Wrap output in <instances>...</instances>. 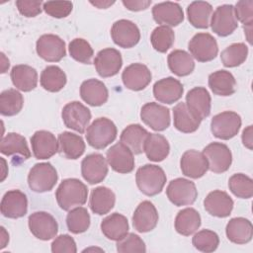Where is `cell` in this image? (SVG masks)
<instances>
[{
	"instance_id": "56",
	"label": "cell",
	"mask_w": 253,
	"mask_h": 253,
	"mask_svg": "<svg viewBox=\"0 0 253 253\" xmlns=\"http://www.w3.org/2000/svg\"><path fill=\"white\" fill-rule=\"evenodd\" d=\"M90 3L94 6H96L99 9H107L110 6H112L115 1H102V0H98V1H90Z\"/></svg>"
},
{
	"instance_id": "60",
	"label": "cell",
	"mask_w": 253,
	"mask_h": 253,
	"mask_svg": "<svg viewBox=\"0 0 253 253\" xmlns=\"http://www.w3.org/2000/svg\"><path fill=\"white\" fill-rule=\"evenodd\" d=\"M243 29H244V33L246 35V38H247V41L249 42V43L252 42L251 41V32H252V25H248V26H243Z\"/></svg>"
},
{
	"instance_id": "33",
	"label": "cell",
	"mask_w": 253,
	"mask_h": 253,
	"mask_svg": "<svg viewBox=\"0 0 253 253\" xmlns=\"http://www.w3.org/2000/svg\"><path fill=\"white\" fill-rule=\"evenodd\" d=\"M174 126L181 132L191 133L196 131L200 125L201 120L197 118L187 107L186 103H178L173 109Z\"/></svg>"
},
{
	"instance_id": "47",
	"label": "cell",
	"mask_w": 253,
	"mask_h": 253,
	"mask_svg": "<svg viewBox=\"0 0 253 253\" xmlns=\"http://www.w3.org/2000/svg\"><path fill=\"white\" fill-rule=\"evenodd\" d=\"M192 243L199 251L210 253L215 251L218 247L219 237L212 230L202 229L193 236Z\"/></svg>"
},
{
	"instance_id": "18",
	"label": "cell",
	"mask_w": 253,
	"mask_h": 253,
	"mask_svg": "<svg viewBox=\"0 0 253 253\" xmlns=\"http://www.w3.org/2000/svg\"><path fill=\"white\" fill-rule=\"evenodd\" d=\"M1 213L8 218H19L28 211V199L20 190H10L1 200Z\"/></svg>"
},
{
	"instance_id": "58",
	"label": "cell",
	"mask_w": 253,
	"mask_h": 253,
	"mask_svg": "<svg viewBox=\"0 0 253 253\" xmlns=\"http://www.w3.org/2000/svg\"><path fill=\"white\" fill-rule=\"evenodd\" d=\"M1 73H5L7 71V69L9 68V59L5 56V54L3 52H1Z\"/></svg>"
},
{
	"instance_id": "23",
	"label": "cell",
	"mask_w": 253,
	"mask_h": 253,
	"mask_svg": "<svg viewBox=\"0 0 253 253\" xmlns=\"http://www.w3.org/2000/svg\"><path fill=\"white\" fill-rule=\"evenodd\" d=\"M184 92L182 83L174 77H166L156 81L153 85L154 98L164 104H173L181 99Z\"/></svg>"
},
{
	"instance_id": "3",
	"label": "cell",
	"mask_w": 253,
	"mask_h": 253,
	"mask_svg": "<svg viewBox=\"0 0 253 253\" xmlns=\"http://www.w3.org/2000/svg\"><path fill=\"white\" fill-rule=\"evenodd\" d=\"M117 126L108 118H98L87 127L86 139L95 149H103L111 144L117 137Z\"/></svg>"
},
{
	"instance_id": "42",
	"label": "cell",
	"mask_w": 253,
	"mask_h": 253,
	"mask_svg": "<svg viewBox=\"0 0 253 253\" xmlns=\"http://www.w3.org/2000/svg\"><path fill=\"white\" fill-rule=\"evenodd\" d=\"M24 106L23 95L16 89H7L0 94V113L12 117L20 113Z\"/></svg>"
},
{
	"instance_id": "32",
	"label": "cell",
	"mask_w": 253,
	"mask_h": 253,
	"mask_svg": "<svg viewBox=\"0 0 253 253\" xmlns=\"http://www.w3.org/2000/svg\"><path fill=\"white\" fill-rule=\"evenodd\" d=\"M149 132L138 124L127 126L120 135V141L128 147L133 154L143 152L144 142Z\"/></svg>"
},
{
	"instance_id": "27",
	"label": "cell",
	"mask_w": 253,
	"mask_h": 253,
	"mask_svg": "<svg viewBox=\"0 0 253 253\" xmlns=\"http://www.w3.org/2000/svg\"><path fill=\"white\" fill-rule=\"evenodd\" d=\"M80 96L88 105L98 107L107 102L109 92L106 85L102 81L91 78L82 82L80 86Z\"/></svg>"
},
{
	"instance_id": "22",
	"label": "cell",
	"mask_w": 253,
	"mask_h": 253,
	"mask_svg": "<svg viewBox=\"0 0 253 253\" xmlns=\"http://www.w3.org/2000/svg\"><path fill=\"white\" fill-rule=\"evenodd\" d=\"M151 78L150 70L142 63H132L126 66L122 74L124 85L132 91L143 90L150 83Z\"/></svg>"
},
{
	"instance_id": "17",
	"label": "cell",
	"mask_w": 253,
	"mask_h": 253,
	"mask_svg": "<svg viewBox=\"0 0 253 253\" xmlns=\"http://www.w3.org/2000/svg\"><path fill=\"white\" fill-rule=\"evenodd\" d=\"M81 174L89 184H98L108 174V162L100 153L89 154L81 162Z\"/></svg>"
},
{
	"instance_id": "30",
	"label": "cell",
	"mask_w": 253,
	"mask_h": 253,
	"mask_svg": "<svg viewBox=\"0 0 253 253\" xmlns=\"http://www.w3.org/2000/svg\"><path fill=\"white\" fill-rule=\"evenodd\" d=\"M10 76L13 85L23 92H30L38 85L37 70L27 64L15 65L11 70Z\"/></svg>"
},
{
	"instance_id": "46",
	"label": "cell",
	"mask_w": 253,
	"mask_h": 253,
	"mask_svg": "<svg viewBox=\"0 0 253 253\" xmlns=\"http://www.w3.org/2000/svg\"><path fill=\"white\" fill-rule=\"evenodd\" d=\"M228 187L237 198L250 199L253 196V181L245 174H233L228 180Z\"/></svg>"
},
{
	"instance_id": "16",
	"label": "cell",
	"mask_w": 253,
	"mask_h": 253,
	"mask_svg": "<svg viewBox=\"0 0 253 253\" xmlns=\"http://www.w3.org/2000/svg\"><path fill=\"white\" fill-rule=\"evenodd\" d=\"M94 65L98 74L103 77H112L119 73L123 65L121 52L112 47L100 50L94 59Z\"/></svg>"
},
{
	"instance_id": "20",
	"label": "cell",
	"mask_w": 253,
	"mask_h": 253,
	"mask_svg": "<svg viewBox=\"0 0 253 253\" xmlns=\"http://www.w3.org/2000/svg\"><path fill=\"white\" fill-rule=\"evenodd\" d=\"M31 144L37 159H48L58 152V140L47 130H37L31 137Z\"/></svg>"
},
{
	"instance_id": "52",
	"label": "cell",
	"mask_w": 253,
	"mask_h": 253,
	"mask_svg": "<svg viewBox=\"0 0 253 253\" xmlns=\"http://www.w3.org/2000/svg\"><path fill=\"white\" fill-rule=\"evenodd\" d=\"M53 253H76L77 247L75 240L68 234L58 235L51 243Z\"/></svg>"
},
{
	"instance_id": "49",
	"label": "cell",
	"mask_w": 253,
	"mask_h": 253,
	"mask_svg": "<svg viewBox=\"0 0 253 253\" xmlns=\"http://www.w3.org/2000/svg\"><path fill=\"white\" fill-rule=\"evenodd\" d=\"M117 251L120 253H144L146 247L144 241L137 234L126 233L122 239L117 241Z\"/></svg>"
},
{
	"instance_id": "37",
	"label": "cell",
	"mask_w": 253,
	"mask_h": 253,
	"mask_svg": "<svg viewBox=\"0 0 253 253\" xmlns=\"http://www.w3.org/2000/svg\"><path fill=\"white\" fill-rule=\"evenodd\" d=\"M143 151L150 161L160 162L168 156L170 145L166 137L162 134L149 133L145 139Z\"/></svg>"
},
{
	"instance_id": "41",
	"label": "cell",
	"mask_w": 253,
	"mask_h": 253,
	"mask_svg": "<svg viewBox=\"0 0 253 253\" xmlns=\"http://www.w3.org/2000/svg\"><path fill=\"white\" fill-rule=\"evenodd\" d=\"M40 82L44 90L48 92H58L66 84V75L60 67L49 65L42 71Z\"/></svg>"
},
{
	"instance_id": "29",
	"label": "cell",
	"mask_w": 253,
	"mask_h": 253,
	"mask_svg": "<svg viewBox=\"0 0 253 253\" xmlns=\"http://www.w3.org/2000/svg\"><path fill=\"white\" fill-rule=\"evenodd\" d=\"M58 152L66 159H77L85 151L83 138L70 131H63L58 134Z\"/></svg>"
},
{
	"instance_id": "31",
	"label": "cell",
	"mask_w": 253,
	"mask_h": 253,
	"mask_svg": "<svg viewBox=\"0 0 253 253\" xmlns=\"http://www.w3.org/2000/svg\"><path fill=\"white\" fill-rule=\"evenodd\" d=\"M115 203L116 196L111 189L100 186L92 190L89 206L94 213L103 215L110 212L111 210L114 208Z\"/></svg>"
},
{
	"instance_id": "28",
	"label": "cell",
	"mask_w": 253,
	"mask_h": 253,
	"mask_svg": "<svg viewBox=\"0 0 253 253\" xmlns=\"http://www.w3.org/2000/svg\"><path fill=\"white\" fill-rule=\"evenodd\" d=\"M226 237L235 244H246L253 236V226L249 219L245 217L231 218L225 227Z\"/></svg>"
},
{
	"instance_id": "1",
	"label": "cell",
	"mask_w": 253,
	"mask_h": 253,
	"mask_svg": "<svg viewBox=\"0 0 253 253\" xmlns=\"http://www.w3.org/2000/svg\"><path fill=\"white\" fill-rule=\"evenodd\" d=\"M88 197L87 186L76 178L64 179L56 189L55 198L63 211L83 206Z\"/></svg>"
},
{
	"instance_id": "19",
	"label": "cell",
	"mask_w": 253,
	"mask_h": 253,
	"mask_svg": "<svg viewBox=\"0 0 253 253\" xmlns=\"http://www.w3.org/2000/svg\"><path fill=\"white\" fill-rule=\"evenodd\" d=\"M154 21L161 26L176 27L184 20V12L178 3L166 1L157 3L152 8Z\"/></svg>"
},
{
	"instance_id": "5",
	"label": "cell",
	"mask_w": 253,
	"mask_h": 253,
	"mask_svg": "<svg viewBox=\"0 0 253 253\" xmlns=\"http://www.w3.org/2000/svg\"><path fill=\"white\" fill-rule=\"evenodd\" d=\"M166 195L169 201L177 207L193 205L198 197L194 182L185 178H176L169 182Z\"/></svg>"
},
{
	"instance_id": "4",
	"label": "cell",
	"mask_w": 253,
	"mask_h": 253,
	"mask_svg": "<svg viewBox=\"0 0 253 253\" xmlns=\"http://www.w3.org/2000/svg\"><path fill=\"white\" fill-rule=\"evenodd\" d=\"M58 179L55 168L48 162L35 164L28 175V185L36 193L50 191Z\"/></svg>"
},
{
	"instance_id": "14",
	"label": "cell",
	"mask_w": 253,
	"mask_h": 253,
	"mask_svg": "<svg viewBox=\"0 0 253 253\" xmlns=\"http://www.w3.org/2000/svg\"><path fill=\"white\" fill-rule=\"evenodd\" d=\"M140 119L153 130L162 131L170 126V110L154 102L146 103L140 110Z\"/></svg>"
},
{
	"instance_id": "57",
	"label": "cell",
	"mask_w": 253,
	"mask_h": 253,
	"mask_svg": "<svg viewBox=\"0 0 253 253\" xmlns=\"http://www.w3.org/2000/svg\"><path fill=\"white\" fill-rule=\"evenodd\" d=\"M1 249H3L9 242V234L3 226H1Z\"/></svg>"
},
{
	"instance_id": "59",
	"label": "cell",
	"mask_w": 253,
	"mask_h": 253,
	"mask_svg": "<svg viewBox=\"0 0 253 253\" xmlns=\"http://www.w3.org/2000/svg\"><path fill=\"white\" fill-rule=\"evenodd\" d=\"M1 163H2V175H1V182H3L8 174V170H7V165H6V161L3 157H0Z\"/></svg>"
},
{
	"instance_id": "26",
	"label": "cell",
	"mask_w": 253,
	"mask_h": 253,
	"mask_svg": "<svg viewBox=\"0 0 253 253\" xmlns=\"http://www.w3.org/2000/svg\"><path fill=\"white\" fill-rule=\"evenodd\" d=\"M233 200L230 196L221 190H214L204 200L205 210L212 216L226 217L233 209Z\"/></svg>"
},
{
	"instance_id": "11",
	"label": "cell",
	"mask_w": 253,
	"mask_h": 253,
	"mask_svg": "<svg viewBox=\"0 0 253 253\" xmlns=\"http://www.w3.org/2000/svg\"><path fill=\"white\" fill-rule=\"evenodd\" d=\"M32 234L41 240H50L57 234L56 219L46 211H35L28 218Z\"/></svg>"
},
{
	"instance_id": "55",
	"label": "cell",
	"mask_w": 253,
	"mask_h": 253,
	"mask_svg": "<svg viewBox=\"0 0 253 253\" xmlns=\"http://www.w3.org/2000/svg\"><path fill=\"white\" fill-rule=\"evenodd\" d=\"M252 133H253L252 126H248L246 128H244V130L242 132V136H241L243 145L250 150L252 149V143H253V139H252L253 134Z\"/></svg>"
},
{
	"instance_id": "50",
	"label": "cell",
	"mask_w": 253,
	"mask_h": 253,
	"mask_svg": "<svg viewBox=\"0 0 253 253\" xmlns=\"http://www.w3.org/2000/svg\"><path fill=\"white\" fill-rule=\"evenodd\" d=\"M72 8L73 4L70 1H46L42 5V9L47 15L57 19L67 17Z\"/></svg>"
},
{
	"instance_id": "7",
	"label": "cell",
	"mask_w": 253,
	"mask_h": 253,
	"mask_svg": "<svg viewBox=\"0 0 253 253\" xmlns=\"http://www.w3.org/2000/svg\"><path fill=\"white\" fill-rule=\"evenodd\" d=\"M61 118L66 127L79 133H84L91 120L90 110L78 101L66 104L61 112Z\"/></svg>"
},
{
	"instance_id": "53",
	"label": "cell",
	"mask_w": 253,
	"mask_h": 253,
	"mask_svg": "<svg viewBox=\"0 0 253 253\" xmlns=\"http://www.w3.org/2000/svg\"><path fill=\"white\" fill-rule=\"evenodd\" d=\"M42 5H43V2L42 1H28V0L16 1V6L20 14L28 18L36 17L39 14H41Z\"/></svg>"
},
{
	"instance_id": "6",
	"label": "cell",
	"mask_w": 253,
	"mask_h": 253,
	"mask_svg": "<svg viewBox=\"0 0 253 253\" xmlns=\"http://www.w3.org/2000/svg\"><path fill=\"white\" fill-rule=\"evenodd\" d=\"M241 123V118L237 113L225 111L213 116L211 122V130L215 137L228 140L238 133Z\"/></svg>"
},
{
	"instance_id": "44",
	"label": "cell",
	"mask_w": 253,
	"mask_h": 253,
	"mask_svg": "<svg viewBox=\"0 0 253 253\" xmlns=\"http://www.w3.org/2000/svg\"><path fill=\"white\" fill-rule=\"evenodd\" d=\"M66 225L68 230L74 234L85 232L90 226L88 211L81 206L70 210L66 216Z\"/></svg>"
},
{
	"instance_id": "54",
	"label": "cell",
	"mask_w": 253,
	"mask_h": 253,
	"mask_svg": "<svg viewBox=\"0 0 253 253\" xmlns=\"http://www.w3.org/2000/svg\"><path fill=\"white\" fill-rule=\"evenodd\" d=\"M151 4L150 0H123V5L129 11H142Z\"/></svg>"
},
{
	"instance_id": "39",
	"label": "cell",
	"mask_w": 253,
	"mask_h": 253,
	"mask_svg": "<svg viewBox=\"0 0 253 253\" xmlns=\"http://www.w3.org/2000/svg\"><path fill=\"white\" fill-rule=\"evenodd\" d=\"M201 225V215L193 208L180 211L175 217V229L179 234L189 236L195 233Z\"/></svg>"
},
{
	"instance_id": "51",
	"label": "cell",
	"mask_w": 253,
	"mask_h": 253,
	"mask_svg": "<svg viewBox=\"0 0 253 253\" xmlns=\"http://www.w3.org/2000/svg\"><path fill=\"white\" fill-rule=\"evenodd\" d=\"M235 17L240 21L243 26L253 24V1L252 0H241L235 4L234 7Z\"/></svg>"
},
{
	"instance_id": "15",
	"label": "cell",
	"mask_w": 253,
	"mask_h": 253,
	"mask_svg": "<svg viewBox=\"0 0 253 253\" xmlns=\"http://www.w3.org/2000/svg\"><path fill=\"white\" fill-rule=\"evenodd\" d=\"M106 159L111 168L121 174L130 173L134 168L133 153L121 141L108 149Z\"/></svg>"
},
{
	"instance_id": "35",
	"label": "cell",
	"mask_w": 253,
	"mask_h": 253,
	"mask_svg": "<svg viewBox=\"0 0 253 253\" xmlns=\"http://www.w3.org/2000/svg\"><path fill=\"white\" fill-rule=\"evenodd\" d=\"M101 230L108 239L118 241L128 232V221L125 215L114 212L102 220Z\"/></svg>"
},
{
	"instance_id": "25",
	"label": "cell",
	"mask_w": 253,
	"mask_h": 253,
	"mask_svg": "<svg viewBox=\"0 0 253 253\" xmlns=\"http://www.w3.org/2000/svg\"><path fill=\"white\" fill-rule=\"evenodd\" d=\"M186 105L197 118L203 121L211 114V95L205 87H195L187 93Z\"/></svg>"
},
{
	"instance_id": "34",
	"label": "cell",
	"mask_w": 253,
	"mask_h": 253,
	"mask_svg": "<svg viewBox=\"0 0 253 253\" xmlns=\"http://www.w3.org/2000/svg\"><path fill=\"white\" fill-rule=\"evenodd\" d=\"M0 152L7 156H21L24 160L31 157L26 138L17 132H9L1 138Z\"/></svg>"
},
{
	"instance_id": "21",
	"label": "cell",
	"mask_w": 253,
	"mask_h": 253,
	"mask_svg": "<svg viewBox=\"0 0 253 253\" xmlns=\"http://www.w3.org/2000/svg\"><path fill=\"white\" fill-rule=\"evenodd\" d=\"M158 212L155 206L149 201L141 202L132 215V225L138 232L145 233L155 228L158 222Z\"/></svg>"
},
{
	"instance_id": "45",
	"label": "cell",
	"mask_w": 253,
	"mask_h": 253,
	"mask_svg": "<svg viewBox=\"0 0 253 253\" xmlns=\"http://www.w3.org/2000/svg\"><path fill=\"white\" fill-rule=\"evenodd\" d=\"M150 42L155 50L166 52L175 42V34L170 27L158 26L151 33Z\"/></svg>"
},
{
	"instance_id": "40",
	"label": "cell",
	"mask_w": 253,
	"mask_h": 253,
	"mask_svg": "<svg viewBox=\"0 0 253 253\" xmlns=\"http://www.w3.org/2000/svg\"><path fill=\"white\" fill-rule=\"evenodd\" d=\"M212 7L206 1H194L187 8L190 24L198 29H207L210 26Z\"/></svg>"
},
{
	"instance_id": "12",
	"label": "cell",
	"mask_w": 253,
	"mask_h": 253,
	"mask_svg": "<svg viewBox=\"0 0 253 253\" xmlns=\"http://www.w3.org/2000/svg\"><path fill=\"white\" fill-rule=\"evenodd\" d=\"M210 25L212 32L219 37H227L231 35L238 26L234 13V6L230 4L218 6L213 14H211Z\"/></svg>"
},
{
	"instance_id": "38",
	"label": "cell",
	"mask_w": 253,
	"mask_h": 253,
	"mask_svg": "<svg viewBox=\"0 0 253 253\" xmlns=\"http://www.w3.org/2000/svg\"><path fill=\"white\" fill-rule=\"evenodd\" d=\"M168 67L177 76H187L195 69V61L190 53L183 49H175L168 54Z\"/></svg>"
},
{
	"instance_id": "13",
	"label": "cell",
	"mask_w": 253,
	"mask_h": 253,
	"mask_svg": "<svg viewBox=\"0 0 253 253\" xmlns=\"http://www.w3.org/2000/svg\"><path fill=\"white\" fill-rule=\"evenodd\" d=\"M111 37L117 45L123 48H130L138 43L140 32L133 22L122 19L113 24Z\"/></svg>"
},
{
	"instance_id": "10",
	"label": "cell",
	"mask_w": 253,
	"mask_h": 253,
	"mask_svg": "<svg viewBox=\"0 0 253 253\" xmlns=\"http://www.w3.org/2000/svg\"><path fill=\"white\" fill-rule=\"evenodd\" d=\"M36 49L38 55L48 62H58L66 54L64 41L53 34L41 36L37 41Z\"/></svg>"
},
{
	"instance_id": "24",
	"label": "cell",
	"mask_w": 253,
	"mask_h": 253,
	"mask_svg": "<svg viewBox=\"0 0 253 253\" xmlns=\"http://www.w3.org/2000/svg\"><path fill=\"white\" fill-rule=\"evenodd\" d=\"M180 167L182 173L192 179L203 177L209 170L205 155L203 152H199L195 149H190L183 153L180 160Z\"/></svg>"
},
{
	"instance_id": "2",
	"label": "cell",
	"mask_w": 253,
	"mask_h": 253,
	"mask_svg": "<svg viewBox=\"0 0 253 253\" xmlns=\"http://www.w3.org/2000/svg\"><path fill=\"white\" fill-rule=\"evenodd\" d=\"M164 170L154 164H145L139 167L135 174V181L139 191L145 196H155L163 190L166 184Z\"/></svg>"
},
{
	"instance_id": "9",
	"label": "cell",
	"mask_w": 253,
	"mask_h": 253,
	"mask_svg": "<svg viewBox=\"0 0 253 253\" xmlns=\"http://www.w3.org/2000/svg\"><path fill=\"white\" fill-rule=\"evenodd\" d=\"M209 170L219 174L227 171L232 163V154L229 147L221 142H211L208 144L204 150Z\"/></svg>"
},
{
	"instance_id": "36",
	"label": "cell",
	"mask_w": 253,
	"mask_h": 253,
	"mask_svg": "<svg viewBox=\"0 0 253 253\" xmlns=\"http://www.w3.org/2000/svg\"><path fill=\"white\" fill-rule=\"evenodd\" d=\"M209 86L217 96H230L236 91V80L227 70H217L210 74Z\"/></svg>"
},
{
	"instance_id": "43",
	"label": "cell",
	"mask_w": 253,
	"mask_h": 253,
	"mask_svg": "<svg viewBox=\"0 0 253 253\" xmlns=\"http://www.w3.org/2000/svg\"><path fill=\"white\" fill-rule=\"evenodd\" d=\"M248 47L244 42H235L225 47L220 54V59L225 67L241 65L247 58Z\"/></svg>"
},
{
	"instance_id": "48",
	"label": "cell",
	"mask_w": 253,
	"mask_h": 253,
	"mask_svg": "<svg viewBox=\"0 0 253 253\" xmlns=\"http://www.w3.org/2000/svg\"><path fill=\"white\" fill-rule=\"evenodd\" d=\"M68 50L70 56L81 63L90 64L94 51L90 43L81 38H76L69 42Z\"/></svg>"
},
{
	"instance_id": "8",
	"label": "cell",
	"mask_w": 253,
	"mask_h": 253,
	"mask_svg": "<svg viewBox=\"0 0 253 253\" xmlns=\"http://www.w3.org/2000/svg\"><path fill=\"white\" fill-rule=\"evenodd\" d=\"M188 48L192 57L200 62L214 59L218 53L215 39L209 33H198L189 42Z\"/></svg>"
}]
</instances>
